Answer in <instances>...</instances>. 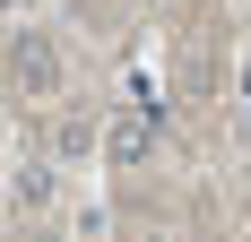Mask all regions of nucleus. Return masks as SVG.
<instances>
[{
    "mask_svg": "<svg viewBox=\"0 0 251 242\" xmlns=\"http://www.w3.org/2000/svg\"><path fill=\"white\" fill-rule=\"evenodd\" d=\"M9 78H18V87H52V78H61V44L35 35V26L9 35Z\"/></svg>",
    "mask_w": 251,
    "mask_h": 242,
    "instance_id": "nucleus-1",
    "label": "nucleus"
},
{
    "mask_svg": "<svg viewBox=\"0 0 251 242\" xmlns=\"http://www.w3.org/2000/svg\"><path fill=\"white\" fill-rule=\"evenodd\" d=\"M148 130H165V121H148V113H122V121H113V139H104V147H113V165H148Z\"/></svg>",
    "mask_w": 251,
    "mask_h": 242,
    "instance_id": "nucleus-2",
    "label": "nucleus"
},
{
    "mask_svg": "<svg viewBox=\"0 0 251 242\" xmlns=\"http://www.w3.org/2000/svg\"><path fill=\"white\" fill-rule=\"evenodd\" d=\"M52 182H61L52 165H18V182H9V191H18V208H52Z\"/></svg>",
    "mask_w": 251,
    "mask_h": 242,
    "instance_id": "nucleus-3",
    "label": "nucleus"
},
{
    "mask_svg": "<svg viewBox=\"0 0 251 242\" xmlns=\"http://www.w3.org/2000/svg\"><path fill=\"white\" fill-rule=\"evenodd\" d=\"M87 147H96V130H87V121H61V139H52V165H70V156H87Z\"/></svg>",
    "mask_w": 251,
    "mask_h": 242,
    "instance_id": "nucleus-4",
    "label": "nucleus"
},
{
    "mask_svg": "<svg viewBox=\"0 0 251 242\" xmlns=\"http://www.w3.org/2000/svg\"><path fill=\"white\" fill-rule=\"evenodd\" d=\"M139 242H174V234H139Z\"/></svg>",
    "mask_w": 251,
    "mask_h": 242,
    "instance_id": "nucleus-5",
    "label": "nucleus"
}]
</instances>
